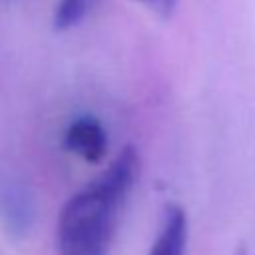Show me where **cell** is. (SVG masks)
Segmentation results:
<instances>
[{"instance_id":"obj_6","label":"cell","mask_w":255,"mask_h":255,"mask_svg":"<svg viewBox=\"0 0 255 255\" xmlns=\"http://www.w3.org/2000/svg\"><path fill=\"white\" fill-rule=\"evenodd\" d=\"M137 2H141L143 6H147L157 16H163V18L171 16L175 6H177V0H137Z\"/></svg>"},{"instance_id":"obj_1","label":"cell","mask_w":255,"mask_h":255,"mask_svg":"<svg viewBox=\"0 0 255 255\" xmlns=\"http://www.w3.org/2000/svg\"><path fill=\"white\" fill-rule=\"evenodd\" d=\"M137 171L139 155L126 145L104 173L62 205L56 227L58 255H108Z\"/></svg>"},{"instance_id":"obj_3","label":"cell","mask_w":255,"mask_h":255,"mask_svg":"<svg viewBox=\"0 0 255 255\" xmlns=\"http://www.w3.org/2000/svg\"><path fill=\"white\" fill-rule=\"evenodd\" d=\"M64 145L88 163H98L108 151V137L96 118L82 116L68 126L64 133Z\"/></svg>"},{"instance_id":"obj_2","label":"cell","mask_w":255,"mask_h":255,"mask_svg":"<svg viewBox=\"0 0 255 255\" xmlns=\"http://www.w3.org/2000/svg\"><path fill=\"white\" fill-rule=\"evenodd\" d=\"M0 215L6 231L16 239L26 237L34 225V197L30 193V187L18 177H0Z\"/></svg>"},{"instance_id":"obj_5","label":"cell","mask_w":255,"mask_h":255,"mask_svg":"<svg viewBox=\"0 0 255 255\" xmlns=\"http://www.w3.org/2000/svg\"><path fill=\"white\" fill-rule=\"evenodd\" d=\"M90 6H92V0H58L56 12H54V28L70 30L78 26L86 18Z\"/></svg>"},{"instance_id":"obj_4","label":"cell","mask_w":255,"mask_h":255,"mask_svg":"<svg viewBox=\"0 0 255 255\" xmlns=\"http://www.w3.org/2000/svg\"><path fill=\"white\" fill-rule=\"evenodd\" d=\"M187 247V215L177 203H167L161 215L157 235L147 255H185Z\"/></svg>"}]
</instances>
